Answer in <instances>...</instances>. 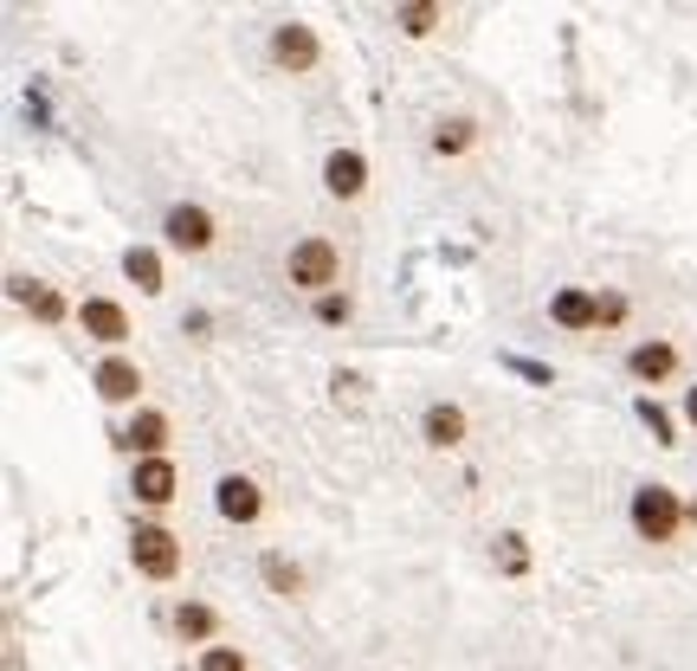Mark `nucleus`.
Here are the masks:
<instances>
[{
	"label": "nucleus",
	"instance_id": "obj_5",
	"mask_svg": "<svg viewBox=\"0 0 697 671\" xmlns=\"http://www.w3.org/2000/svg\"><path fill=\"white\" fill-rule=\"evenodd\" d=\"M272 59H279L284 71H317L323 46H317V33H310L304 20H284V26H272Z\"/></svg>",
	"mask_w": 697,
	"mask_h": 671
},
{
	"label": "nucleus",
	"instance_id": "obj_13",
	"mask_svg": "<svg viewBox=\"0 0 697 671\" xmlns=\"http://www.w3.org/2000/svg\"><path fill=\"white\" fill-rule=\"evenodd\" d=\"M627 375L646 381V388L665 381V375H678V349H672V342H639V349L627 355Z\"/></svg>",
	"mask_w": 697,
	"mask_h": 671
},
{
	"label": "nucleus",
	"instance_id": "obj_8",
	"mask_svg": "<svg viewBox=\"0 0 697 671\" xmlns=\"http://www.w3.org/2000/svg\"><path fill=\"white\" fill-rule=\"evenodd\" d=\"M91 381H97V395H104L110 407H123V401H137L142 395V368L130 362V355H104Z\"/></svg>",
	"mask_w": 697,
	"mask_h": 671
},
{
	"label": "nucleus",
	"instance_id": "obj_15",
	"mask_svg": "<svg viewBox=\"0 0 697 671\" xmlns=\"http://www.w3.org/2000/svg\"><path fill=\"white\" fill-rule=\"evenodd\" d=\"M13 297H20L39 323H66V297H59L52 284H39V278H13Z\"/></svg>",
	"mask_w": 697,
	"mask_h": 671
},
{
	"label": "nucleus",
	"instance_id": "obj_9",
	"mask_svg": "<svg viewBox=\"0 0 697 671\" xmlns=\"http://www.w3.org/2000/svg\"><path fill=\"white\" fill-rule=\"evenodd\" d=\"M117 446H123V452H142V459H162V446H168V413L142 407L137 420L117 433Z\"/></svg>",
	"mask_w": 697,
	"mask_h": 671
},
{
	"label": "nucleus",
	"instance_id": "obj_12",
	"mask_svg": "<svg viewBox=\"0 0 697 671\" xmlns=\"http://www.w3.org/2000/svg\"><path fill=\"white\" fill-rule=\"evenodd\" d=\"M426 446L433 452H459L465 446V407H452V401L426 407Z\"/></svg>",
	"mask_w": 697,
	"mask_h": 671
},
{
	"label": "nucleus",
	"instance_id": "obj_17",
	"mask_svg": "<svg viewBox=\"0 0 697 671\" xmlns=\"http://www.w3.org/2000/svg\"><path fill=\"white\" fill-rule=\"evenodd\" d=\"M439 20H446V7H439V0H414V7H394V26H401L407 39H426V33H433Z\"/></svg>",
	"mask_w": 697,
	"mask_h": 671
},
{
	"label": "nucleus",
	"instance_id": "obj_23",
	"mask_svg": "<svg viewBox=\"0 0 697 671\" xmlns=\"http://www.w3.org/2000/svg\"><path fill=\"white\" fill-rule=\"evenodd\" d=\"M201 671H252V666H246L239 646H208V652H201Z\"/></svg>",
	"mask_w": 697,
	"mask_h": 671
},
{
	"label": "nucleus",
	"instance_id": "obj_4",
	"mask_svg": "<svg viewBox=\"0 0 697 671\" xmlns=\"http://www.w3.org/2000/svg\"><path fill=\"white\" fill-rule=\"evenodd\" d=\"M162 233H168V246H175V252H208V246H213V213H208V207H194V201H181V207H168Z\"/></svg>",
	"mask_w": 697,
	"mask_h": 671
},
{
	"label": "nucleus",
	"instance_id": "obj_27",
	"mask_svg": "<svg viewBox=\"0 0 697 671\" xmlns=\"http://www.w3.org/2000/svg\"><path fill=\"white\" fill-rule=\"evenodd\" d=\"M685 420H692V426H697V388H692V395H685Z\"/></svg>",
	"mask_w": 697,
	"mask_h": 671
},
{
	"label": "nucleus",
	"instance_id": "obj_24",
	"mask_svg": "<svg viewBox=\"0 0 697 671\" xmlns=\"http://www.w3.org/2000/svg\"><path fill=\"white\" fill-rule=\"evenodd\" d=\"M355 317V304H349L343 291H330V297H317V323H349Z\"/></svg>",
	"mask_w": 697,
	"mask_h": 671
},
{
	"label": "nucleus",
	"instance_id": "obj_22",
	"mask_svg": "<svg viewBox=\"0 0 697 671\" xmlns=\"http://www.w3.org/2000/svg\"><path fill=\"white\" fill-rule=\"evenodd\" d=\"M497 568H504V575H530V542L517 537V530L497 537Z\"/></svg>",
	"mask_w": 697,
	"mask_h": 671
},
{
	"label": "nucleus",
	"instance_id": "obj_16",
	"mask_svg": "<svg viewBox=\"0 0 697 671\" xmlns=\"http://www.w3.org/2000/svg\"><path fill=\"white\" fill-rule=\"evenodd\" d=\"M123 271H130V284H137L142 297L162 291V252H155V246H130V252H123Z\"/></svg>",
	"mask_w": 697,
	"mask_h": 671
},
{
	"label": "nucleus",
	"instance_id": "obj_18",
	"mask_svg": "<svg viewBox=\"0 0 697 671\" xmlns=\"http://www.w3.org/2000/svg\"><path fill=\"white\" fill-rule=\"evenodd\" d=\"M479 142V123L472 117H446L439 130H433V155H465Z\"/></svg>",
	"mask_w": 697,
	"mask_h": 671
},
{
	"label": "nucleus",
	"instance_id": "obj_25",
	"mask_svg": "<svg viewBox=\"0 0 697 671\" xmlns=\"http://www.w3.org/2000/svg\"><path fill=\"white\" fill-rule=\"evenodd\" d=\"M510 368H517L523 381H543V388H550V368H543V362H523V355H510Z\"/></svg>",
	"mask_w": 697,
	"mask_h": 671
},
{
	"label": "nucleus",
	"instance_id": "obj_6",
	"mask_svg": "<svg viewBox=\"0 0 697 671\" xmlns=\"http://www.w3.org/2000/svg\"><path fill=\"white\" fill-rule=\"evenodd\" d=\"M213 504H220V517H226V523H259V510H265V491H259L246 471H226Z\"/></svg>",
	"mask_w": 697,
	"mask_h": 671
},
{
	"label": "nucleus",
	"instance_id": "obj_11",
	"mask_svg": "<svg viewBox=\"0 0 697 671\" xmlns=\"http://www.w3.org/2000/svg\"><path fill=\"white\" fill-rule=\"evenodd\" d=\"M323 188H330L336 201H355V195L368 188V162H362L355 149H336V155L323 162Z\"/></svg>",
	"mask_w": 697,
	"mask_h": 671
},
{
	"label": "nucleus",
	"instance_id": "obj_10",
	"mask_svg": "<svg viewBox=\"0 0 697 671\" xmlns=\"http://www.w3.org/2000/svg\"><path fill=\"white\" fill-rule=\"evenodd\" d=\"M175 466L168 459H137V478H130V491H137V504H149V510H162V504H175Z\"/></svg>",
	"mask_w": 697,
	"mask_h": 671
},
{
	"label": "nucleus",
	"instance_id": "obj_1",
	"mask_svg": "<svg viewBox=\"0 0 697 671\" xmlns=\"http://www.w3.org/2000/svg\"><path fill=\"white\" fill-rule=\"evenodd\" d=\"M627 517H633V530H639V542H672L678 523H685V504H678L672 484H639Z\"/></svg>",
	"mask_w": 697,
	"mask_h": 671
},
{
	"label": "nucleus",
	"instance_id": "obj_19",
	"mask_svg": "<svg viewBox=\"0 0 697 671\" xmlns=\"http://www.w3.org/2000/svg\"><path fill=\"white\" fill-rule=\"evenodd\" d=\"M175 633H181V639H213V633H220V613L201 601H181L175 607Z\"/></svg>",
	"mask_w": 697,
	"mask_h": 671
},
{
	"label": "nucleus",
	"instance_id": "obj_20",
	"mask_svg": "<svg viewBox=\"0 0 697 671\" xmlns=\"http://www.w3.org/2000/svg\"><path fill=\"white\" fill-rule=\"evenodd\" d=\"M259 568H265L272 595H284V601H297V595H304V568H297V562H284V555H265Z\"/></svg>",
	"mask_w": 697,
	"mask_h": 671
},
{
	"label": "nucleus",
	"instance_id": "obj_7",
	"mask_svg": "<svg viewBox=\"0 0 697 671\" xmlns=\"http://www.w3.org/2000/svg\"><path fill=\"white\" fill-rule=\"evenodd\" d=\"M78 323H84V336H97V342H130V310L117 304V297H84L78 304Z\"/></svg>",
	"mask_w": 697,
	"mask_h": 671
},
{
	"label": "nucleus",
	"instance_id": "obj_2",
	"mask_svg": "<svg viewBox=\"0 0 697 671\" xmlns=\"http://www.w3.org/2000/svg\"><path fill=\"white\" fill-rule=\"evenodd\" d=\"M284 278H291L297 291L330 297V291H336V278H343V252H336L330 239H297V246H291V259H284Z\"/></svg>",
	"mask_w": 697,
	"mask_h": 671
},
{
	"label": "nucleus",
	"instance_id": "obj_26",
	"mask_svg": "<svg viewBox=\"0 0 697 671\" xmlns=\"http://www.w3.org/2000/svg\"><path fill=\"white\" fill-rule=\"evenodd\" d=\"M627 317V297H601V323H621Z\"/></svg>",
	"mask_w": 697,
	"mask_h": 671
},
{
	"label": "nucleus",
	"instance_id": "obj_3",
	"mask_svg": "<svg viewBox=\"0 0 697 671\" xmlns=\"http://www.w3.org/2000/svg\"><path fill=\"white\" fill-rule=\"evenodd\" d=\"M130 562H137V575H149V581H175V575H181V542L168 537L162 523H137Z\"/></svg>",
	"mask_w": 697,
	"mask_h": 671
},
{
	"label": "nucleus",
	"instance_id": "obj_14",
	"mask_svg": "<svg viewBox=\"0 0 697 671\" xmlns=\"http://www.w3.org/2000/svg\"><path fill=\"white\" fill-rule=\"evenodd\" d=\"M550 317H556L562 330H601V297H588V291H556Z\"/></svg>",
	"mask_w": 697,
	"mask_h": 671
},
{
	"label": "nucleus",
	"instance_id": "obj_21",
	"mask_svg": "<svg viewBox=\"0 0 697 671\" xmlns=\"http://www.w3.org/2000/svg\"><path fill=\"white\" fill-rule=\"evenodd\" d=\"M639 420H646V433H652L659 446H678V433H672V413L652 401V395H639Z\"/></svg>",
	"mask_w": 697,
	"mask_h": 671
}]
</instances>
